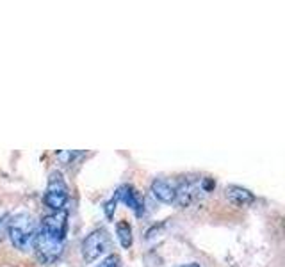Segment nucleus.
I'll return each mask as SVG.
<instances>
[{
	"label": "nucleus",
	"mask_w": 285,
	"mask_h": 267,
	"mask_svg": "<svg viewBox=\"0 0 285 267\" xmlns=\"http://www.w3.org/2000/svg\"><path fill=\"white\" fill-rule=\"evenodd\" d=\"M68 232V214L52 212L41 219L34 239L36 257L41 264H54L64 251Z\"/></svg>",
	"instance_id": "f257e3e1"
},
{
	"label": "nucleus",
	"mask_w": 285,
	"mask_h": 267,
	"mask_svg": "<svg viewBox=\"0 0 285 267\" xmlns=\"http://www.w3.org/2000/svg\"><path fill=\"white\" fill-rule=\"evenodd\" d=\"M38 233V223L30 214L20 212L9 217L7 221V235L13 242V246L20 251H27L34 246V239Z\"/></svg>",
	"instance_id": "f03ea898"
},
{
	"label": "nucleus",
	"mask_w": 285,
	"mask_h": 267,
	"mask_svg": "<svg viewBox=\"0 0 285 267\" xmlns=\"http://www.w3.org/2000/svg\"><path fill=\"white\" fill-rule=\"evenodd\" d=\"M70 191L68 185L64 182V177L61 171H52L48 177L47 183V192H45V203L47 207H50L54 212H61L64 208V205L68 203Z\"/></svg>",
	"instance_id": "7ed1b4c3"
},
{
	"label": "nucleus",
	"mask_w": 285,
	"mask_h": 267,
	"mask_svg": "<svg viewBox=\"0 0 285 267\" xmlns=\"http://www.w3.org/2000/svg\"><path fill=\"white\" fill-rule=\"evenodd\" d=\"M109 244H111V237H109V233H107L105 230L103 228L93 230V232L82 241V246H81L82 257H84V260H88V262H93L100 255H103L109 250Z\"/></svg>",
	"instance_id": "20e7f679"
},
{
	"label": "nucleus",
	"mask_w": 285,
	"mask_h": 267,
	"mask_svg": "<svg viewBox=\"0 0 285 267\" xmlns=\"http://www.w3.org/2000/svg\"><path fill=\"white\" fill-rule=\"evenodd\" d=\"M177 185V198L175 203H179L180 207H189V205L196 203L201 198V194H205L203 183L201 180H182V182H175Z\"/></svg>",
	"instance_id": "39448f33"
},
{
	"label": "nucleus",
	"mask_w": 285,
	"mask_h": 267,
	"mask_svg": "<svg viewBox=\"0 0 285 267\" xmlns=\"http://www.w3.org/2000/svg\"><path fill=\"white\" fill-rule=\"evenodd\" d=\"M114 198L118 199V201H123L130 210L136 212V216L143 214V201H141L139 194H137V191L132 185L125 183V185L118 187V191L114 192Z\"/></svg>",
	"instance_id": "423d86ee"
},
{
	"label": "nucleus",
	"mask_w": 285,
	"mask_h": 267,
	"mask_svg": "<svg viewBox=\"0 0 285 267\" xmlns=\"http://www.w3.org/2000/svg\"><path fill=\"white\" fill-rule=\"evenodd\" d=\"M152 194L157 199H161L162 203H175L177 185H175V182H170V180L157 178V180L152 182Z\"/></svg>",
	"instance_id": "0eeeda50"
},
{
	"label": "nucleus",
	"mask_w": 285,
	"mask_h": 267,
	"mask_svg": "<svg viewBox=\"0 0 285 267\" xmlns=\"http://www.w3.org/2000/svg\"><path fill=\"white\" fill-rule=\"evenodd\" d=\"M225 196L235 205H248L255 199L253 192L248 191V189H244V187H241V185H228L225 189Z\"/></svg>",
	"instance_id": "6e6552de"
},
{
	"label": "nucleus",
	"mask_w": 285,
	"mask_h": 267,
	"mask_svg": "<svg viewBox=\"0 0 285 267\" xmlns=\"http://www.w3.org/2000/svg\"><path fill=\"white\" fill-rule=\"evenodd\" d=\"M116 233H118L119 244L123 248H130L132 246V228L128 225L127 221H121L116 225Z\"/></svg>",
	"instance_id": "1a4fd4ad"
},
{
	"label": "nucleus",
	"mask_w": 285,
	"mask_h": 267,
	"mask_svg": "<svg viewBox=\"0 0 285 267\" xmlns=\"http://www.w3.org/2000/svg\"><path fill=\"white\" fill-rule=\"evenodd\" d=\"M119 266H121V260H119L118 255H109L107 259H103L102 262L95 267H119Z\"/></svg>",
	"instance_id": "9d476101"
},
{
	"label": "nucleus",
	"mask_w": 285,
	"mask_h": 267,
	"mask_svg": "<svg viewBox=\"0 0 285 267\" xmlns=\"http://www.w3.org/2000/svg\"><path fill=\"white\" fill-rule=\"evenodd\" d=\"M116 205H118V199H116L114 196H112V198L105 203V216L109 217V219H112V216H114Z\"/></svg>",
	"instance_id": "9b49d317"
},
{
	"label": "nucleus",
	"mask_w": 285,
	"mask_h": 267,
	"mask_svg": "<svg viewBox=\"0 0 285 267\" xmlns=\"http://www.w3.org/2000/svg\"><path fill=\"white\" fill-rule=\"evenodd\" d=\"M7 221H9L7 214H2V216H0V242H2V239H4L5 233H7Z\"/></svg>",
	"instance_id": "f8f14e48"
},
{
	"label": "nucleus",
	"mask_w": 285,
	"mask_h": 267,
	"mask_svg": "<svg viewBox=\"0 0 285 267\" xmlns=\"http://www.w3.org/2000/svg\"><path fill=\"white\" fill-rule=\"evenodd\" d=\"M180 267H200L198 264H186V266H180Z\"/></svg>",
	"instance_id": "ddd939ff"
}]
</instances>
